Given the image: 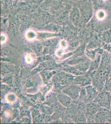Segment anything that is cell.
Listing matches in <instances>:
<instances>
[{"label": "cell", "instance_id": "cell-1", "mask_svg": "<svg viewBox=\"0 0 111 124\" xmlns=\"http://www.w3.org/2000/svg\"><path fill=\"white\" fill-rule=\"evenodd\" d=\"M75 5L78 8L83 24L86 25L94 14V9L91 0H85L76 3Z\"/></svg>", "mask_w": 111, "mask_h": 124}, {"label": "cell", "instance_id": "cell-2", "mask_svg": "<svg viewBox=\"0 0 111 124\" xmlns=\"http://www.w3.org/2000/svg\"><path fill=\"white\" fill-rule=\"evenodd\" d=\"M101 108L98 104L94 101L87 103L86 105L85 110V113L87 120V122L95 123L94 116Z\"/></svg>", "mask_w": 111, "mask_h": 124}, {"label": "cell", "instance_id": "cell-3", "mask_svg": "<svg viewBox=\"0 0 111 124\" xmlns=\"http://www.w3.org/2000/svg\"><path fill=\"white\" fill-rule=\"evenodd\" d=\"M94 101L97 103L101 107L110 110L111 92L104 90L100 92Z\"/></svg>", "mask_w": 111, "mask_h": 124}, {"label": "cell", "instance_id": "cell-4", "mask_svg": "<svg viewBox=\"0 0 111 124\" xmlns=\"http://www.w3.org/2000/svg\"><path fill=\"white\" fill-rule=\"evenodd\" d=\"M69 17L71 23L76 28H81L85 26L83 24L80 12L76 5L73 6L70 10Z\"/></svg>", "mask_w": 111, "mask_h": 124}, {"label": "cell", "instance_id": "cell-5", "mask_svg": "<svg viewBox=\"0 0 111 124\" xmlns=\"http://www.w3.org/2000/svg\"><path fill=\"white\" fill-rule=\"evenodd\" d=\"M95 123H111V110L102 107L94 116Z\"/></svg>", "mask_w": 111, "mask_h": 124}, {"label": "cell", "instance_id": "cell-6", "mask_svg": "<svg viewBox=\"0 0 111 124\" xmlns=\"http://www.w3.org/2000/svg\"><path fill=\"white\" fill-rule=\"evenodd\" d=\"M80 86L73 85L68 86L62 90V92L70 96L72 99L76 100L79 98L80 92Z\"/></svg>", "mask_w": 111, "mask_h": 124}, {"label": "cell", "instance_id": "cell-7", "mask_svg": "<svg viewBox=\"0 0 111 124\" xmlns=\"http://www.w3.org/2000/svg\"><path fill=\"white\" fill-rule=\"evenodd\" d=\"M102 43L97 33H92L90 38L86 43V48L88 49H94L102 47Z\"/></svg>", "mask_w": 111, "mask_h": 124}, {"label": "cell", "instance_id": "cell-8", "mask_svg": "<svg viewBox=\"0 0 111 124\" xmlns=\"http://www.w3.org/2000/svg\"><path fill=\"white\" fill-rule=\"evenodd\" d=\"M85 88L87 92V98L85 103L87 104L90 102L93 101L97 97L100 92L92 84L86 86Z\"/></svg>", "mask_w": 111, "mask_h": 124}, {"label": "cell", "instance_id": "cell-9", "mask_svg": "<svg viewBox=\"0 0 111 124\" xmlns=\"http://www.w3.org/2000/svg\"><path fill=\"white\" fill-rule=\"evenodd\" d=\"M99 23L93 16L88 23L86 24L85 27L92 33L98 32L99 29Z\"/></svg>", "mask_w": 111, "mask_h": 124}, {"label": "cell", "instance_id": "cell-10", "mask_svg": "<svg viewBox=\"0 0 111 124\" xmlns=\"http://www.w3.org/2000/svg\"><path fill=\"white\" fill-rule=\"evenodd\" d=\"M104 51V49L102 47L94 49H88L86 48L85 54L89 59L90 60V61H93L95 58L98 54L102 55Z\"/></svg>", "mask_w": 111, "mask_h": 124}, {"label": "cell", "instance_id": "cell-11", "mask_svg": "<svg viewBox=\"0 0 111 124\" xmlns=\"http://www.w3.org/2000/svg\"><path fill=\"white\" fill-rule=\"evenodd\" d=\"M57 98L59 102L65 107H68L72 104V99L64 93L58 94Z\"/></svg>", "mask_w": 111, "mask_h": 124}, {"label": "cell", "instance_id": "cell-12", "mask_svg": "<svg viewBox=\"0 0 111 124\" xmlns=\"http://www.w3.org/2000/svg\"><path fill=\"white\" fill-rule=\"evenodd\" d=\"M102 44L111 42V30H107L97 33Z\"/></svg>", "mask_w": 111, "mask_h": 124}, {"label": "cell", "instance_id": "cell-13", "mask_svg": "<svg viewBox=\"0 0 111 124\" xmlns=\"http://www.w3.org/2000/svg\"><path fill=\"white\" fill-rule=\"evenodd\" d=\"M80 29L79 37L82 41H84V43H87L91 37L92 33L85 26L82 27Z\"/></svg>", "mask_w": 111, "mask_h": 124}, {"label": "cell", "instance_id": "cell-14", "mask_svg": "<svg viewBox=\"0 0 111 124\" xmlns=\"http://www.w3.org/2000/svg\"><path fill=\"white\" fill-rule=\"evenodd\" d=\"M37 39L39 40L44 41L48 39L58 36V34L56 33L47 31H40L37 33Z\"/></svg>", "mask_w": 111, "mask_h": 124}, {"label": "cell", "instance_id": "cell-15", "mask_svg": "<svg viewBox=\"0 0 111 124\" xmlns=\"http://www.w3.org/2000/svg\"><path fill=\"white\" fill-rule=\"evenodd\" d=\"M102 54H98L95 58L93 61H91L90 67L89 72H94L98 69L101 61Z\"/></svg>", "mask_w": 111, "mask_h": 124}, {"label": "cell", "instance_id": "cell-16", "mask_svg": "<svg viewBox=\"0 0 111 124\" xmlns=\"http://www.w3.org/2000/svg\"><path fill=\"white\" fill-rule=\"evenodd\" d=\"M60 39L57 37L48 39L42 41V44L46 47L55 46L59 42Z\"/></svg>", "mask_w": 111, "mask_h": 124}, {"label": "cell", "instance_id": "cell-17", "mask_svg": "<svg viewBox=\"0 0 111 124\" xmlns=\"http://www.w3.org/2000/svg\"><path fill=\"white\" fill-rule=\"evenodd\" d=\"M91 1L94 11L100 9H107L106 3L102 0H91Z\"/></svg>", "mask_w": 111, "mask_h": 124}, {"label": "cell", "instance_id": "cell-18", "mask_svg": "<svg viewBox=\"0 0 111 124\" xmlns=\"http://www.w3.org/2000/svg\"><path fill=\"white\" fill-rule=\"evenodd\" d=\"M86 48V43H83L79 46L74 52V54L76 57L82 56L85 54Z\"/></svg>", "mask_w": 111, "mask_h": 124}, {"label": "cell", "instance_id": "cell-19", "mask_svg": "<svg viewBox=\"0 0 111 124\" xmlns=\"http://www.w3.org/2000/svg\"><path fill=\"white\" fill-rule=\"evenodd\" d=\"M89 60V59L87 58V57L86 56V55H84L82 56L75 57L73 59L69 61V63L70 64L77 65L86 62L88 61Z\"/></svg>", "mask_w": 111, "mask_h": 124}, {"label": "cell", "instance_id": "cell-20", "mask_svg": "<svg viewBox=\"0 0 111 124\" xmlns=\"http://www.w3.org/2000/svg\"><path fill=\"white\" fill-rule=\"evenodd\" d=\"M69 16V13H68V12L66 11L62 12V13H60V14L58 16L57 20L59 23H64L67 21L68 17Z\"/></svg>", "mask_w": 111, "mask_h": 124}, {"label": "cell", "instance_id": "cell-21", "mask_svg": "<svg viewBox=\"0 0 111 124\" xmlns=\"http://www.w3.org/2000/svg\"><path fill=\"white\" fill-rule=\"evenodd\" d=\"M64 70L66 71V72H69L70 73L72 74L76 75V76H81V75H83L85 74L83 73V72H80V71H79L75 67L66 68L64 69Z\"/></svg>", "mask_w": 111, "mask_h": 124}, {"label": "cell", "instance_id": "cell-22", "mask_svg": "<svg viewBox=\"0 0 111 124\" xmlns=\"http://www.w3.org/2000/svg\"><path fill=\"white\" fill-rule=\"evenodd\" d=\"M37 33L35 32L33 30H28L26 32V38L28 40L33 41L37 38Z\"/></svg>", "mask_w": 111, "mask_h": 124}, {"label": "cell", "instance_id": "cell-23", "mask_svg": "<svg viewBox=\"0 0 111 124\" xmlns=\"http://www.w3.org/2000/svg\"><path fill=\"white\" fill-rule=\"evenodd\" d=\"M39 17L40 20L43 22V23H48L50 21V20L51 19V16L46 12H42L39 15Z\"/></svg>", "mask_w": 111, "mask_h": 124}, {"label": "cell", "instance_id": "cell-24", "mask_svg": "<svg viewBox=\"0 0 111 124\" xmlns=\"http://www.w3.org/2000/svg\"><path fill=\"white\" fill-rule=\"evenodd\" d=\"M80 41L77 40H75L70 43L69 48L70 49L74 50L76 49V48L80 45Z\"/></svg>", "mask_w": 111, "mask_h": 124}, {"label": "cell", "instance_id": "cell-25", "mask_svg": "<svg viewBox=\"0 0 111 124\" xmlns=\"http://www.w3.org/2000/svg\"><path fill=\"white\" fill-rule=\"evenodd\" d=\"M20 21L19 20L17 19H14L12 20L11 23H10V28L11 29H15L16 28L17 26H18L20 24Z\"/></svg>", "mask_w": 111, "mask_h": 124}, {"label": "cell", "instance_id": "cell-26", "mask_svg": "<svg viewBox=\"0 0 111 124\" xmlns=\"http://www.w3.org/2000/svg\"><path fill=\"white\" fill-rule=\"evenodd\" d=\"M104 91H106L111 93V75L107 80L105 86L104 87Z\"/></svg>", "mask_w": 111, "mask_h": 124}, {"label": "cell", "instance_id": "cell-27", "mask_svg": "<svg viewBox=\"0 0 111 124\" xmlns=\"http://www.w3.org/2000/svg\"><path fill=\"white\" fill-rule=\"evenodd\" d=\"M102 48L104 49L107 51L111 54V42L107 44H102Z\"/></svg>", "mask_w": 111, "mask_h": 124}, {"label": "cell", "instance_id": "cell-28", "mask_svg": "<svg viewBox=\"0 0 111 124\" xmlns=\"http://www.w3.org/2000/svg\"><path fill=\"white\" fill-rule=\"evenodd\" d=\"M44 113L48 114H50L52 113V110L51 108L48 107H44V108L42 109Z\"/></svg>", "mask_w": 111, "mask_h": 124}, {"label": "cell", "instance_id": "cell-29", "mask_svg": "<svg viewBox=\"0 0 111 124\" xmlns=\"http://www.w3.org/2000/svg\"><path fill=\"white\" fill-rule=\"evenodd\" d=\"M7 39V37L4 34H1V43L3 44L6 42Z\"/></svg>", "mask_w": 111, "mask_h": 124}, {"label": "cell", "instance_id": "cell-30", "mask_svg": "<svg viewBox=\"0 0 111 124\" xmlns=\"http://www.w3.org/2000/svg\"><path fill=\"white\" fill-rule=\"evenodd\" d=\"M30 3H38L41 2L43 0H24Z\"/></svg>", "mask_w": 111, "mask_h": 124}, {"label": "cell", "instance_id": "cell-31", "mask_svg": "<svg viewBox=\"0 0 111 124\" xmlns=\"http://www.w3.org/2000/svg\"><path fill=\"white\" fill-rule=\"evenodd\" d=\"M107 5V8L110 11L111 10V0H108L106 2Z\"/></svg>", "mask_w": 111, "mask_h": 124}, {"label": "cell", "instance_id": "cell-32", "mask_svg": "<svg viewBox=\"0 0 111 124\" xmlns=\"http://www.w3.org/2000/svg\"><path fill=\"white\" fill-rule=\"evenodd\" d=\"M60 44L63 48H66L67 46V43L66 42V41L65 40H62L60 41Z\"/></svg>", "mask_w": 111, "mask_h": 124}, {"label": "cell", "instance_id": "cell-33", "mask_svg": "<svg viewBox=\"0 0 111 124\" xmlns=\"http://www.w3.org/2000/svg\"><path fill=\"white\" fill-rule=\"evenodd\" d=\"M103 0L105 2H106L108 0Z\"/></svg>", "mask_w": 111, "mask_h": 124}, {"label": "cell", "instance_id": "cell-34", "mask_svg": "<svg viewBox=\"0 0 111 124\" xmlns=\"http://www.w3.org/2000/svg\"><path fill=\"white\" fill-rule=\"evenodd\" d=\"M110 16H111V10L110 11Z\"/></svg>", "mask_w": 111, "mask_h": 124}, {"label": "cell", "instance_id": "cell-35", "mask_svg": "<svg viewBox=\"0 0 111 124\" xmlns=\"http://www.w3.org/2000/svg\"><path fill=\"white\" fill-rule=\"evenodd\" d=\"M110 110H111V108H110Z\"/></svg>", "mask_w": 111, "mask_h": 124}, {"label": "cell", "instance_id": "cell-36", "mask_svg": "<svg viewBox=\"0 0 111 124\" xmlns=\"http://www.w3.org/2000/svg\"></svg>", "mask_w": 111, "mask_h": 124}]
</instances>
